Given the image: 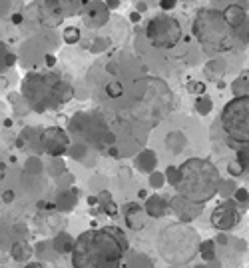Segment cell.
Listing matches in <instances>:
<instances>
[{"label": "cell", "mask_w": 249, "mask_h": 268, "mask_svg": "<svg viewBox=\"0 0 249 268\" xmlns=\"http://www.w3.org/2000/svg\"><path fill=\"white\" fill-rule=\"evenodd\" d=\"M193 34L205 48V52H215V54L231 50L235 42L233 28L227 25L224 12H217V10L198 12L193 20Z\"/></svg>", "instance_id": "cell-5"}, {"label": "cell", "mask_w": 249, "mask_h": 268, "mask_svg": "<svg viewBox=\"0 0 249 268\" xmlns=\"http://www.w3.org/2000/svg\"><path fill=\"white\" fill-rule=\"evenodd\" d=\"M12 22H14V25H20V22H22V16H20V14H14V16H12Z\"/></svg>", "instance_id": "cell-24"}, {"label": "cell", "mask_w": 249, "mask_h": 268, "mask_svg": "<svg viewBox=\"0 0 249 268\" xmlns=\"http://www.w3.org/2000/svg\"><path fill=\"white\" fill-rule=\"evenodd\" d=\"M64 40H66L68 44L78 42V40H80V30H78V28H74V26L66 28V30H64Z\"/></svg>", "instance_id": "cell-15"}, {"label": "cell", "mask_w": 249, "mask_h": 268, "mask_svg": "<svg viewBox=\"0 0 249 268\" xmlns=\"http://www.w3.org/2000/svg\"><path fill=\"white\" fill-rule=\"evenodd\" d=\"M40 140L50 154H62L68 147V138L60 128H48Z\"/></svg>", "instance_id": "cell-9"}, {"label": "cell", "mask_w": 249, "mask_h": 268, "mask_svg": "<svg viewBox=\"0 0 249 268\" xmlns=\"http://www.w3.org/2000/svg\"><path fill=\"white\" fill-rule=\"evenodd\" d=\"M130 18H132V22H140V14H136V12H132Z\"/></svg>", "instance_id": "cell-25"}, {"label": "cell", "mask_w": 249, "mask_h": 268, "mask_svg": "<svg viewBox=\"0 0 249 268\" xmlns=\"http://www.w3.org/2000/svg\"><path fill=\"white\" fill-rule=\"evenodd\" d=\"M108 6H110V8H116V6H118V0H108Z\"/></svg>", "instance_id": "cell-26"}, {"label": "cell", "mask_w": 249, "mask_h": 268, "mask_svg": "<svg viewBox=\"0 0 249 268\" xmlns=\"http://www.w3.org/2000/svg\"><path fill=\"white\" fill-rule=\"evenodd\" d=\"M222 126L229 140L249 142V94H239L229 100L222 110Z\"/></svg>", "instance_id": "cell-6"}, {"label": "cell", "mask_w": 249, "mask_h": 268, "mask_svg": "<svg viewBox=\"0 0 249 268\" xmlns=\"http://www.w3.org/2000/svg\"><path fill=\"white\" fill-rule=\"evenodd\" d=\"M168 210H170V204L158 194H154L152 198H148V202H146V212H148L150 216H154V218L163 216Z\"/></svg>", "instance_id": "cell-10"}, {"label": "cell", "mask_w": 249, "mask_h": 268, "mask_svg": "<svg viewBox=\"0 0 249 268\" xmlns=\"http://www.w3.org/2000/svg\"><path fill=\"white\" fill-rule=\"evenodd\" d=\"M198 268H205V266H198Z\"/></svg>", "instance_id": "cell-29"}, {"label": "cell", "mask_w": 249, "mask_h": 268, "mask_svg": "<svg viewBox=\"0 0 249 268\" xmlns=\"http://www.w3.org/2000/svg\"><path fill=\"white\" fill-rule=\"evenodd\" d=\"M189 90H191V92H204L205 86L204 84H189Z\"/></svg>", "instance_id": "cell-19"}, {"label": "cell", "mask_w": 249, "mask_h": 268, "mask_svg": "<svg viewBox=\"0 0 249 268\" xmlns=\"http://www.w3.org/2000/svg\"><path fill=\"white\" fill-rule=\"evenodd\" d=\"M224 16H226L227 25L231 26V28H237V26H241L245 22V12H243V8H239L237 4L226 8V10H224Z\"/></svg>", "instance_id": "cell-11"}, {"label": "cell", "mask_w": 249, "mask_h": 268, "mask_svg": "<svg viewBox=\"0 0 249 268\" xmlns=\"http://www.w3.org/2000/svg\"><path fill=\"white\" fill-rule=\"evenodd\" d=\"M124 94V88L120 82H108L106 84V96L108 98H120Z\"/></svg>", "instance_id": "cell-14"}, {"label": "cell", "mask_w": 249, "mask_h": 268, "mask_svg": "<svg viewBox=\"0 0 249 268\" xmlns=\"http://www.w3.org/2000/svg\"><path fill=\"white\" fill-rule=\"evenodd\" d=\"M158 2L163 10H172V8L178 4V0H158Z\"/></svg>", "instance_id": "cell-18"}, {"label": "cell", "mask_w": 249, "mask_h": 268, "mask_svg": "<svg viewBox=\"0 0 249 268\" xmlns=\"http://www.w3.org/2000/svg\"><path fill=\"white\" fill-rule=\"evenodd\" d=\"M12 254H14V260H28L30 258V248L26 246L24 242H18L14 248H12Z\"/></svg>", "instance_id": "cell-13"}, {"label": "cell", "mask_w": 249, "mask_h": 268, "mask_svg": "<svg viewBox=\"0 0 249 268\" xmlns=\"http://www.w3.org/2000/svg\"><path fill=\"white\" fill-rule=\"evenodd\" d=\"M233 200H235L237 204H245V202H249V190H245V188H237L235 194H233Z\"/></svg>", "instance_id": "cell-16"}, {"label": "cell", "mask_w": 249, "mask_h": 268, "mask_svg": "<svg viewBox=\"0 0 249 268\" xmlns=\"http://www.w3.org/2000/svg\"><path fill=\"white\" fill-rule=\"evenodd\" d=\"M213 242H219V244H227V236H226V234H219V236H217V240H213Z\"/></svg>", "instance_id": "cell-23"}, {"label": "cell", "mask_w": 249, "mask_h": 268, "mask_svg": "<svg viewBox=\"0 0 249 268\" xmlns=\"http://www.w3.org/2000/svg\"><path fill=\"white\" fill-rule=\"evenodd\" d=\"M126 244L106 228H90L82 232L70 250L72 268H120Z\"/></svg>", "instance_id": "cell-1"}, {"label": "cell", "mask_w": 249, "mask_h": 268, "mask_svg": "<svg viewBox=\"0 0 249 268\" xmlns=\"http://www.w3.org/2000/svg\"><path fill=\"white\" fill-rule=\"evenodd\" d=\"M176 188L181 198L204 204L219 190V170L207 158H189L178 168Z\"/></svg>", "instance_id": "cell-2"}, {"label": "cell", "mask_w": 249, "mask_h": 268, "mask_svg": "<svg viewBox=\"0 0 249 268\" xmlns=\"http://www.w3.org/2000/svg\"><path fill=\"white\" fill-rule=\"evenodd\" d=\"M200 252H202V258L205 262H211L215 258V242L213 240H204L200 244Z\"/></svg>", "instance_id": "cell-12"}, {"label": "cell", "mask_w": 249, "mask_h": 268, "mask_svg": "<svg viewBox=\"0 0 249 268\" xmlns=\"http://www.w3.org/2000/svg\"><path fill=\"white\" fill-rule=\"evenodd\" d=\"M4 200H6V202H12V200H14V190H6V192H4Z\"/></svg>", "instance_id": "cell-20"}, {"label": "cell", "mask_w": 249, "mask_h": 268, "mask_svg": "<svg viewBox=\"0 0 249 268\" xmlns=\"http://www.w3.org/2000/svg\"><path fill=\"white\" fill-rule=\"evenodd\" d=\"M146 36H148L152 46L161 50H170L180 42L181 26L176 18H172L168 14H158L146 26Z\"/></svg>", "instance_id": "cell-7"}, {"label": "cell", "mask_w": 249, "mask_h": 268, "mask_svg": "<svg viewBox=\"0 0 249 268\" xmlns=\"http://www.w3.org/2000/svg\"><path fill=\"white\" fill-rule=\"evenodd\" d=\"M22 90L30 106L38 112L58 108L74 96L72 86L56 74H30L24 78Z\"/></svg>", "instance_id": "cell-3"}, {"label": "cell", "mask_w": 249, "mask_h": 268, "mask_svg": "<svg viewBox=\"0 0 249 268\" xmlns=\"http://www.w3.org/2000/svg\"><path fill=\"white\" fill-rule=\"evenodd\" d=\"M241 218V212H239V206L235 200H224L215 206L213 214H211V226L219 232H227V230H233Z\"/></svg>", "instance_id": "cell-8"}, {"label": "cell", "mask_w": 249, "mask_h": 268, "mask_svg": "<svg viewBox=\"0 0 249 268\" xmlns=\"http://www.w3.org/2000/svg\"><path fill=\"white\" fill-rule=\"evenodd\" d=\"M229 174H233V176H237V174H241V172H245V168L239 164V162H233V164H229Z\"/></svg>", "instance_id": "cell-17"}, {"label": "cell", "mask_w": 249, "mask_h": 268, "mask_svg": "<svg viewBox=\"0 0 249 268\" xmlns=\"http://www.w3.org/2000/svg\"><path fill=\"white\" fill-rule=\"evenodd\" d=\"M46 62H48V64H50V66H54V62H56V60H54V58H52V56H48V58H46Z\"/></svg>", "instance_id": "cell-27"}, {"label": "cell", "mask_w": 249, "mask_h": 268, "mask_svg": "<svg viewBox=\"0 0 249 268\" xmlns=\"http://www.w3.org/2000/svg\"><path fill=\"white\" fill-rule=\"evenodd\" d=\"M200 234L185 224L163 226L158 236V250L170 264H185L200 250Z\"/></svg>", "instance_id": "cell-4"}, {"label": "cell", "mask_w": 249, "mask_h": 268, "mask_svg": "<svg viewBox=\"0 0 249 268\" xmlns=\"http://www.w3.org/2000/svg\"><path fill=\"white\" fill-rule=\"evenodd\" d=\"M24 268H46V266L42 264V262H28Z\"/></svg>", "instance_id": "cell-22"}, {"label": "cell", "mask_w": 249, "mask_h": 268, "mask_svg": "<svg viewBox=\"0 0 249 268\" xmlns=\"http://www.w3.org/2000/svg\"><path fill=\"white\" fill-rule=\"evenodd\" d=\"M96 202H98V198H96V196H90V198H88V204H96Z\"/></svg>", "instance_id": "cell-28"}, {"label": "cell", "mask_w": 249, "mask_h": 268, "mask_svg": "<svg viewBox=\"0 0 249 268\" xmlns=\"http://www.w3.org/2000/svg\"><path fill=\"white\" fill-rule=\"evenodd\" d=\"M4 176H6V164L0 160V182L4 180Z\"/></svg>", "instance_id": "cell-21"}]
</instances>
